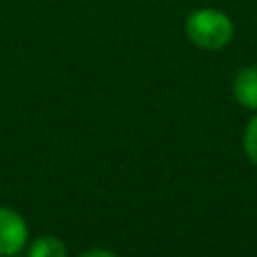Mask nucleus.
I'll use <instances>...</instances> for the list:
<instances>
[{"label":"nucleus","mask_w":257,"mask_h":257,"mask_svg":"<svg viewBox=\"0 0 257 257\" xmlns=\"http://www.w3.org/2000/svg\"><path fill=\"white\" fill-rule=\"evenodd\" d=\"M185 34L201 50H221L232 41L235 25L221 9H194L185 21Z\"/></svg>","instance_id":"obj_1"},{"label":"nucleus","mask_w":257,"mask_h":257,"mask_svg":"<svg viewBox=\"0 0 257 257\" xmlns=\"http://www.w3.org/2000/svg\"><path fill=\"white\" fill-rule=\"evenodd\" d=\"M27 244V223L16 210L0 208V257H14Z\"/></svg>","instance_id":"obj_2"},{"label":"nucleus","mask_w":257,"mask_h":257,"mask_svg":"<svg viewBox=\"0 0 257 257\" xmlns=\"http://www.w3.org/2000/svg\"><path fill=\"white\" fill-rule=\"evenodd\" d=\"M232 95L246 108L257 111V66L241 68L232 81Z\"/></svg>","instance_id":"obj_3"},{"label":"nucleus","mask_w":257,"mask_h":257,"mask_svg":"<svg viewBox=\"0 0 257 257\" xmlns=\"http://www.w3.org/2000/svg\"><path fill=\"white\" fill-rule=\"evenodd\" d=\"M27 257H68V250L57 237H39L32 241Z\"/></svg>","instance_id":"obj_4"},{"label":"nucleus","mask_w":257,"mask_h":257,"mask_svg":"<svg viewBox=\"0 0 257 257\" xmlns=\"http://www.w3.org/2000/svg\"><path fill=\"white\" fill-rule=\"evenodd\" d=\"M244 151L248 156L250 163L257 165V115L246 124L244 131Z\"/></svg>","instance_id":"obj_5"},{"label":"nucleus","mask_w":257,"mask_h":257,"mask_svg":"<svg viewBox=\"0 0 257 257\" xmlns=\"http://www.w3.org/2000/svg\"><path fill=\"white\" fill-rule=\"evenodd\" d=\"M81 257H117V255H113L111 250H90V253H86Z\"/></svg>","instance_id":"obj_6"}]
</instances>
